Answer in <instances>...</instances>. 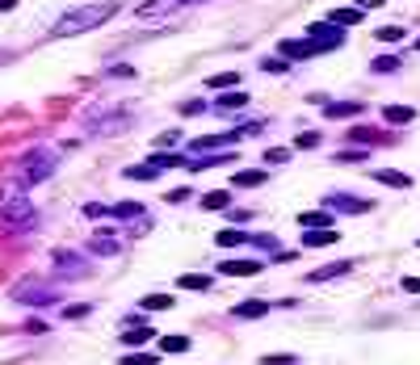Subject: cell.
<instances>
[{
  "label": "cell",
  "instance_id": "1",
  "mask_svg": "<svg viewBox=\"0 0 420 365\" xmlns=\"http://www.w3.org/2000/svg\"><path fill=\"white\" fill-rule=\"evenodd\" d=\"M118 13V0H97V4H80V9H68L59 21H55V30H50V38H72V34H85V30H97V26H105L109 17Z\"/></svg>",
  "mask_w": 420,
  "mask_h": 365
},
{
  "label": "cell",
  "instance_id": "2",
  "mask_svg": "<svg viewBox=\"0 0 420 365\" xmlns=\"http://www.w3.org/2000/svg\"><path fill=\"white\" fill-rule=\"evenodd\" d=\"M50 173H55V151H50V147H34V151H26V156L13 164V181L21 185V189L43 185Z\"/></svg>",
  "mask_w": 420,
  "mask_h": 365
},
{
  "label": "cell",
  "instance_id": "3",
  "mask_svg": "<svg viewBox=\"0 0 420 365\" xmlns=\"http://www.w3.org/2000/svg\"><path fill=\"white\" fill-rule=\"evenodd\" d=\"M13 303H21V307H55V303H59V290L47 285V281L26 277V281L13 285Z\"/></svg>",
  "mask_w": 420,
  "mask_h": 365
},
{
  "label": "cell",
  "instance_id": "4",
  "mask_svg": "<svg viewBox=\"0 0 420 365\" xmlns=\"http://www.w3.org/2000/svg\"><path fill=\"white\" fill-rule=\"evenodd\" d=\"M0 223L4 227H17V231H34L38 227V214H34L30 197H13V202L0 206Z\"/></svg>",
  "mask_w": 420,
  "mask_h": 365
},
{
  "label": "cell",
  "instance_id": "5",
  "mask_svg": "<svg viewBox=\"0 0 420 365\" xmlns=\"http://www.w3.org/2000/svg\"><path fill=\"white\" fill-rule=\"evenodd\" d=\"M307 38L316 43V50H336V46L345 43V34H340L332 21H316V26H307Z\"/></svg>",
  "mask_w": 420,
  "mask_h": 365
},
{
  "label": "cell",
  "instance_id": "6",
  "mask_svg": "<svg viewBox=\"0 0 420 365\" xmlns=\"http://www.w3.org/2000/svg\"><path fill=\"white\" fill-rule=\"evenodd\" d=\"M324 206L328 210H345V214H370L374 210L370 197H353V193H328Z\"/></svg>",
  "mask_w": 420,
  "mask_h": 365
},
{
  "label": "cell",
  "instance_id": "7",
  "mask_svg": "<svg viewBox=\"0 0 420 365\" xmlns=\"http://www.w3.org/2000/svg\"><path fill=\"white\" fill-rule=\"evenodd\" d=\"M235 138H244V135H239V126H235V131H219V135L193 138V143H189V151H193V156H206V151H215V147H232Z\"/></svg>",
  "mask_w": 420,
  "mask_h": 365
},
{
  "label": "cell",
  "instance_id": "8",
  "mask_svg": "<svg viewBox=\"0 0 420 365\" xmlns=\"http://www.w3.org/2000/svg\"><path fill=\"white\" fill-rule=\"evenodd\" d=\"M189 4H202V0H143L139 17H168L177 9H189Z\"/></svg>",
  "mask_w": 420,
  "mask_h": 365
},
{
  "label": "cell",
  "instance_id": "9",
  "mask_svg": "<svg viewBox=\"0 0 420 365\" xmlns=\"http://www.w3.org/2000/svg\"><path fill=\"white\" fill-rule=\"evenodd\" d=\"M349 273H353V261H336V265H328V269H311L307 281L320 285V281H336V277H349Z\"/></svg>",
  "mask_w": 420,
  "mask_h": 365
},
{
  "label": "cell",
  "instance_id": "10",
  "mask_svg": "<svg viewBox=\"0 0 420 365\" xmlns=\"http://www.w3.org/2000/svg\"><path fill=\"white\" fill-rule=\"evenodd\" d=\"M281 59H311V55H320L311 38H290V43H281Z\"/></svg>",
  "mask_w": 420,
  "mask_h": 365
},
{
  "label": "cell",
  "instance_id": "11",
  "mask_svg": "<svg viewBox=\"0 0 420 365\" xmlns=\"http://www.w3.org/2000/svg\"><path fill=\"white\" fill-rule=\"evenodd\" d=\"M261 269H265L261 261H223L219 265V273H227V277H257Z\"/></svg>",
  "mask_w": 420,
  "mask_h": 365
},
{
  "label": "cell",
  "instance_id": "12",
  "mask_svg": "<svg viewBox=\"0 0 420 365\" xmlns=\"http://www.w3.org/2000/svg\"><path fill=\"white\" fill-rule=\"evenodd\" d=\"M298 227L307 231H332V210H307V214H298Z\"/></svg>",
  "mask_w": 420,
  "mask_h": 365
},
{
  "label": "cell",
  "instance_id": "13",
  "mask_svg": "<svg viewBox=\"0 0 420 365\" xmlns=\"http://www.w3.org/2000/svg\"><path fill=\"white\" fill-rule=\"evenodd\" d=\"M244 105H248V92H239V89L215 97V109H219V114H235V109H244Z\"/></svg>",
  "mask_w": 420,
  "mask_h": 365
},
{
  "label": "cell",
  "instance_id": "14",
  "mask_svg": "<svg viewBox=\"0 0 420 365\" xmlns=\"http://www.w3.org/2000/svg\"><path fill=\"white\" fill-rule=\"evenodd\" d=\"M362 114V101H324V118H353Z\"/></svg>",
  "mask_w": 420,
  "mask_h": 365
},
{
  "label": "cell",
  "instance_id": "15",
  "mask_svg": "<svg viewBox=\"0 0 420 365\" xmlns=\"http://www.w3.org/2000/svg\"><path fill=\"white\" fill-rule=\"evenodd\" d=\"M362 13H366L362 4H349V9H332V13H328V21H332V26H357V21H362Z\"/></svg>",
  "mask_w": 420,
  "mask_h": 365
},
{
  "label": "cell",
  "instance_id": "16",
  "mask_svg": "<svg viewBox=\"0 0 420 365\" xmlns=\"http://www.w3.org/2000/svg\"><path fill=\"white\" fill-rule=\"evenodd\" d=\"M370 177L382 181V185H391V189H408V185H412V177H404V173H395V168H370Z\"/></svg>",
  "mask_w": 420,
  "mask_h": 365
},
{
  "label": "cell",
  "instance_id": "17",
  "mask_svg": "<svg viewBox=\"0 0 420 365\" xmlns=\"http://www.w3.org/2000/svg\"><path fill=\"white\" fill-rule=\"evenodd\" d=\"M122 344H126V349H139V344H151V327H143V323H131V327L122 332Z\"/></svg>",
  "mask_w": 420,
  "mask_h": 365
},
{
  "label": "cell",
  "instance_id": "18",
  "mask_svg": "<svg viewBox=\"0 0 420 365\" xmlns=\"http://www.w3.org/2000/svg\"><path fill=\"white\" fill-rule=\"evenodd\" d=\"M382 118H387L391 126H408V122L416 118V109H412V105H387V109H382Z\"/></svg>",
  "mask_w": 420,
  "mask_h": 365
},
{
  "label": "cell",
  "instance_id": "19",
  "mask_svg": "<svg viewBox=\"0 0 420 365\" xmlns=\"http://www.w3.org/2000/svg\"><path fill=\"white\" fill-rule=\"evenodd\" d=\"M156 177H160V164H156V160L131 164V168H126V181H156Z\"/></svg>",
  "mask_w": 420,
  "mask_h": 365
},
{
  "label": "cell",
  "instance_id": "20",
  "mask_svg": "<svg viewBox=\"0 0 420 365\" xmlns=\"http://www.w3.org/2000/svg\"><path fill=\"white\" fill-rule=\"evenodd\" d=\"M248 239H252V235H248V231H239V227H227V231H219V235H215V244H219V248H239V244H248Z\"/></svg>",
  "mask_w": 420,
  "mask_h": 365
},
{
  "label": "cell",
  "instance_id": "21",
  "mask_svg": "<svg viewBox=\"0 0 420 365\" xmlns=\"http://www.w3.org/2000/svg\"><path fill=\"white\" fill-rule=\"evenodd\" d=\"M232 206V193L227 189H210L206 197H202V210H227Z\"/></svg>",
  "mask_w": 420,
  "mask_h": 365
},
{
  "label": "cell",
  "instance_id": "22",
  "mask_svg": "<svg viewBox=\"0 0 420 365\" xmlns=\"http://www.w3.org/2000/svg\"><path fill=\"white\" fill-rule=\"evenodd\" d=\"M235 85H239V76H235V72H215V76H206V89H223V92H232Z\"/></svg>",
  "mask_w": 420,
  "mask_h": 365
},
{
  "label": "cell",
  "instance_id": "23",
  "mask_svg": "<svg viewBox=\"0 0 420 365\" xmlns=\"http://www.w3.org/2000/svg\"><path fill=\"white\" fill-rule=\"evenodd\" d=\"M257 185H265V168H244V173H235V189H257Z\"/></svg>",
  "mask_w": 420,
  "mask_h": 365
},
{
  "label": "cell",
  "instance_id": "24",
  "mask_svg": "<svg viewBox=\"0 0 420 365\" xmlns=\"http://www.w3.org/2000/svg\"><path fill=\"white\" fill-rule=\"evenodd\" d=\"M50 261H55V265H59V269H63L68 277H76V273H80V256H76V252H63V248H59V252H55Z\"/></svg>",
  "mask_w": 420,
  "mask_h": 365
},
{
  "label": "cell",
  "instance_id": "25",
  "mask_svg": "<svg viewBox=\"0 0 420 365\" xmlns=\"http://www.w3.org/2000/svg\"><path fill=\"white\" fill-rule=\"evenodd\" d=\"M89 252H97V256H114V252H118V239H114V235H93V239H89Z\"/></svg>",
  "mask_w": 420,
  "mask_h": 365
},
{
  "label": "cell",
  "instance_id": "26",
  "mask_svg": "<svg viewBox=\"0 0 420 365\" xmlns=\"http://www.w3.org/2000/svg\"><path fill=\"white\" fill-rule=\"evenodd\" d=\"M336 239H340L336 231H307V235H303L307 248H328V244H336Z\"/></svg>",
  "mask_w": 420,
  "mask_h": 365
},
{
  "label": "cell",
  "instance_id": "27",
  "mask_svg": "<svg viewBox=\"0 0 420 365\" xmlns=\"http://www.w3.org/2000/svg\"><path fill=\"white\" fill-rule=\"evenodd\" d=\"M189 336H160V353H189Z\"/></svg>",
  "mask_w": 420,
  "mask_h": 365
},
{
  "label": "cell",
  "instance_id": "28",
  "mask_svg": "<svg viewBox=\"0 0 420 365\" xmlns=\"http://www.w3.org/2000/svg\"><path fill=\"white\" fill-rule=\"evenodd\" d=\"M269 311V303H239L235 307V320H261Z\"/></svg>",
  "mask_w": 420,
  "mask_h": 365
},
{
  "label": "cell",
  "instance_id": "29",
  "mask_svg": "<svg viewBox=\"0 0 420 365\" xmlns=\"http://www.w3.org/2000/svg\"><path fill=\"white\" fill-rule=\"evenodd\" d=\"M109 214H114V219H139L143 206L139 202H118V206H109Z\"/></svg>",
  "mask_w": 420,
  "mask_h": 365
},
{
  "label": "cell",
  "instance_id": "30",
  "mask_svg": "<svg viewBox=\"0 0 420 365\" xmlns=\"http://www.w3.org/2000/svg\"><path fill=\"white\" fill-rule=\"evenodd\" d=\"M139 307H143V311H168V307H173V298H168V294H147Z\"/></svg>",
  "mask_w": 420,
  "mask_h": 365
},
{
  "label": "cell",
  "instance_id": "31",
  "mask_svg": "<svg viewBox=\"0 0 420 365\" xmlns=\"http://www.w3.org/2000/svg\"><path fill=\"white\" fill-rule=\"evenodd\" d=\"M181 290H210L206 273H181Z\"/></svg>",
  "mask_w": 420,
  "mask_h": 365
},
{
  "label": "cell",
  "instance_id": "32",
  "mask_svg": "<svg viewBox=\"0 0 420 365\" xmlns=\"http://www.w3.org/2000/svg\"><path fill=\"white\" fill-rule=\"evenodd\" d=\"M324 143V131H303V135L294 138V147H303V151H311V147H320Z\"/></svg>",
  "mask_w": 420,
  "mask_h": 365
},
{
  "label": "cell",
  "instance_id": "33",
  "mask_svg": "<svg viewBox=\"0 0 420 365\" xmlns=\"http://www.w3.org/2000/svg\"><path fill=\"white\" fill-rule=\"evenodd\" d=\"M257 365H298V357L294 353H265Z\"/></svg>",
  "mask_w": 420,
  "mask_h": 365
},
{
  "label": "cell",
  "instance_id": "34",
  "mask_svg": "<svg viewBox=\"0 0 420 365\" xmlns=\"http://www.w3.org/2000/svg\"><path fill=\"white\" fill-rule=\"evenodd\" d=\"M290 156H294L290 147H269L265 151V164H290Z\"/></svg>",
  "mask_w": 420,
  "mask_h": 365
},
{
  "label": "cell",
  "instance_id": "35",
  "mask_svg": "<svg viewBox=\"0 0 420 365\" xmlns=\"http://www.w3.org/2000/svg\"><path fill=\"white\" fill-rule=\"evenodd\" d=\"M374 38H378V43H399L404 30H399V26H382V30H374Z\"/></svg>",
  "mask_w": 420,
  "mask_h": 365
},
{
  "label": "cell",
  "instance_id": "36",
  "mask_svg": "<svg viewBox=\"0 0 420 365\" xmlns=\"http://www.w3.org/2000/svg\"><path fill=\"white\" fill-rule=\"evenodd\" d=\"M370 67L378 72V76H382V72H399V59H395V55H382V59H374Z\"/></svg>",
  "mask_w": 420,
  "mask_h": 365
},
{
  "label": "cell",
  "instance_id": "37",
  "mask_svg": "<svg viewBox=\"0 0 420 365\" xmlns=\"http://www.w3.org/2000/svg\"><path fill=\"white\" fill-rule=\"evenodd\" d=\"M349 138H362V143H382L387 135H378V131H366V126H357V131H349Z\"/></svg>",
  "mask_w": 420,
  "mask_h": 365
},
{
  "label": "cell",
  "instance_id": "38",
  "mask_svg": "<svg viewBox=\"0 0 420 365\" xmlns=\"http://www.w3.org/2000/svg\"><path fill=\"white\" fill-rule=\"evenodd\" d=\"M122 365H160V357H156V353H131Z\"/></svg>",
  "mask_w": 420,
  "mask_h": 365
},
{
  "label": "cell",
  "instance_id": "39",
  "mask_svg": "<svg viewBox=\"0 0 420 365\" xmlns=\"http://www.w3.org/2000/svg\"><path fill=\"white\" fill-rule=\"evenodd\" d=\"M357 160H366V151H362V147H353V151H340V156H336V164H357Z\"/></svg>",
  "mask_w": 420,
  "mask_h": 365
},
{
  "label": "cell",
  "instance_id": "40",
  "mask_svg": "<svg viewBox=\"0 0 420 365\" xmlns=\"http://www.w3.org/2000/svg\"><path fill=\"white\" fill-rule=\"evenodd\" d=\"M202 109H206V101H185V105H181V114H189V118L202 114Z\"/></svg>",
  "mask_w": 420,
  "mask_h": 365
},
{
  "label": "cell",
  "instance_id": "41",
  "mask_svg": "<svg viewBox=\"0 0 420 365\" xmlns=\"http://www.w3.org/2000/svg\"><path fill=\"white\" fill-rule=\"evenodd\" d=\"M185 197H193V193H189V185H185V189H173V193H168V202H173V206H181Z\"/></svg>",
  "mask_w": 420,
  "mask_h": 365
},
{
  "label": "cell",
  "instance_id": "42",
  "mask_svg": "<svg viewBox=\"0 0 420 365\" xmlns=\"http://www.w3.org/2000/svg\"><path fill=\"white\" fill-rule=\"evenodd\" d=\"M63 315H68V320H80V315H89V307H85V303H76V307H68Z\"/></svg>",
  "mask_w": 420,
  "mask_h": 365
},
{
  "label": "cell",
  "instance_id": "43",
  "mask_svg": "<svg viewBox=\"0 0 420 365\" xmlns=\"http://www.w3.org/2000/svg\"><path fill=\"white\" fill-rule=\"evenodd\" d=\"M404 290H408V294H420V277H404Z\"/></svg>",
  "mask_w": 420,
  "mask_h": 365
},
{
  "label": "cell",
  "instance_id": "44",
  "mask_svg": "<svg viewBox=\"0 0 420 365\" xmlns=\"http://www.w3.org/2000/svg\"><path fill=\"white\" fill-rule=\"evenodd\" d=\"M13 4H17V0H0V13H9V9H13Z\"/></svg>",
  "mask_w": 420,
  "mask_h": 365
},
{
  "label": "cell",
  "instance_id": "45",
  "mask_svg": "<svg viewBox=\"0 0 420 365\" xmlns=\"http://www.w3.org/2000/svg\"><path fill=\"white\" fill-rule=\"evenodd\" d=\"M416 50H420V38H416Z\"/></svg>",
  "mask_w": 420,
  "mask_h": 365
},
{
  "label": "cell",
  "instance_id": "46",
  "mask_svg": "<svg viewBox=\"0 0 420 365\" xmlns=\"http://www.w3.org/2000/svg\"><path fill=\"white\" fill-rule=\"evenodd\" d=\"M416 244H420V239H416Z\"/></svg>",
  "mask_w": 420,
  "mask_h": 365
}]
</instances>
